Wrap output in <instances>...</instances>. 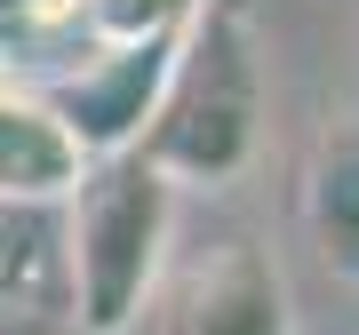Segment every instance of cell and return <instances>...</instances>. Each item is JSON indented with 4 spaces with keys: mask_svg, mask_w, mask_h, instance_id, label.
I'll return each instance as SVG.
<instances>
[{
    "mask_svg": "<svg viewBox=\"0 0 359 335\" xmlns=\"http://www.w3.org/2000/svg\"><path fill=\"white\" fill-rule=\"evenodd\" d=\"M256 128H264V64H256L248 8L240 0H192L168 88L144 120L136 152L168 168L176 184H231L256 152Z\"/></svg>",
    "mask_w": 359,
    "mask_h": 335,
    "instance_id": "cell-1",
    "label": "cell"
},
{
    "mask_svg": "<svg viewBox=\"0 0 359 335\" xmlns=\"http://www.w3.org/2000/svg\"><path fill=\"white\" fill-rule=\"evenodd\" d=\"M65 247H72V311L88 335H128L152 303L168 247H176V176L128 152L80 160L65 192Z\"/></svg>",
    "mask_w": 359,
    "mask_h": 335,
    "instance_id": "cell-2",
    "label": "cell"
},
{
    "mask_svg": "<svg viewBox=\"0 0 359 335\" xmlns=\"http://www.w3.org/2000/svg\"><path fill=\"white\" fill-rule=\"evenodd\" d=\"M176 32H184V25H176ZM176 32L96 40V56H80V72H65V80L40 88L88 160L144 144V120H152V104H160V88H168V64H176Z\"/></svg>",
    "mask_w": 359,
    "mask_h": 335,
    "instance_id": "cell-3",
    "label": "cell"
},
{
    "mask_svg": "<svg viewBox=\"0 0 359 335\" xmlns=\"http://www.w3.org/2000/svg\"><path fill=\"white\" fill-rule=\"evenodd\" d=\"M160 335H295L280 264H271L264 247H248V240L208 247V256L168 287Z\"/></svg>",
    "mask_w": 359,
    "mask_h": 335,
    "instance_id": "cell-4",
    "label": "cell"
},
{
    "mask_svg": "<svg viewBox=\"0 0 359 335\" xmlns=\"http://www.w3.org/2000/svg\"><path fill=\"white\" fill-rule=\"evenodd\" d=\"M0 311H72L65 192H0Z\"/></svg>",
    "mask_w": 359,
    "mask_h": 335,
    "instance_id": "cell-5",
    "label": "cell"
},
{
    "mask_svg": "<svg viewBox=\"0 0 359 335\" xmlns=\"http://www.w3.org/2000/svg\"><path fill=\"white\" fill-rule=\"evenodd\" d=\"M80 144L72 128L56 120V104L40 88H16V80H0V192H72L80 176Z\"/></svg>",
    "mask_w": 359,
    "mask_h": 335,
    "instance_id": "cell-6",
    "label": "cell"
},
{
    "mask_svg": "<svg viewBox=\"0 0 359 335\" xmlns=\"http://www.w3.org/2000/svg\"><path fill=\"white\" fill-rule=\"evenodd\" d=\"M311 216H320L327 256H344L359 271V136H344L320 168V192H311Z\"/></svg>",
    "mask_w": 359,
    "mask_h": 335,
    "instance_id": "cell-7",
    "label": "cell"
},
{
    "mask_svg": "<svg viewBox=\"0 0 359 335\" xmlns=\"http://www.w3.org/2000/svg\"><path fill=\"white\" fill-rule=\"evenodd\" d=\"M184 16H192V0H88L96 40H152V32H176Z\"/></svg>",
    "mask_w": 359,
    "mask_h": 335,
    "instance_id": "cell-8",
    "label": "cell"
},
{
    "mask_svg": "<svg viewBox=\"0 0 359 335\" xmlns=\"http://www.w3.org/2000/svg\"><path fill=\"white\" fill-rule=\"evenodd\" d=\"M0 335H88L80 311H0Z\"/></svg>",
    "mask_w": 359,
    "mask_h": 335,
    "instance_id": "cell-9",
    "label": "cell"
}]
</instances>
